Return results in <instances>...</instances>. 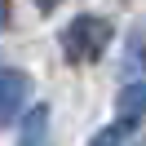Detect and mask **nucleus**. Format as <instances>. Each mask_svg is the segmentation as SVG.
I'll return each instance as SVG.
<instances>
[{
	"instance_id": "39448f33",
	"label": "nucleus",
	"mask_w": 146,
	"mask_h": 146,
	"mask_svg": "<svg viewBox=\"0 0 146 146\" xmlns=\"http://www.w3.org/2000/svg\"><path fill=\"white\" fill-rule=\"evenodd\" d=\"M128 128H133V119H115V124L98 128V133L89 137V146H124L128 142Z\"/></svg>"
},
{
	"instance_id": "7ed1b4c3",
	"label": "nucleus",
	"mask_w": 146,
	"mask_h": 146,
	"mask_svg": "<svg viewBox=\"0 0 146 146\" xmlns=\"http://www.w3.org/2000/svg\"><path fill=\"white\" fill-rule=\"evenodd\" d=\"M49 106H27L18 124V146H49Z\"/></svg>"
},
{
	"instance_id": "0eeeda50",
	"label": "nucleus",
	"mask_w": 146,
	"mask_h": 146,
	"mask_svg": "<svg viewBox=\"0 0 146 146\" xmlns=\"http://www.w3.org/2000/svg\"><path fill=\"white\" fill-rule=\"evenodd\" d=\"M36 5H53V0H36Z\"/></svg>"
},
{
	"instance_id": "423d86ee",
	"label": "nucleus",
	"mask_w": 146,
	"mask_h": 146,
	"mask_svg": "<svg viewBox=\"0 0 146 146\" xmlns=\"http://www.w3.org/2000/svg\"><path fill=\"white\" fill-rule=\"evenodd\" d=\"M5 22H9V5L0 0V31H5Z\"/></svg>"
},
{
	"instance_id": "20e7f679",
	"label": "nucleus",
	"mask_w": 146,
	"mask_h": 146,
	"mask_svg": "<svg viewBox=\"0 0 146 146\" xmlns=\"http://www.w3.org/2000/svg\"><path fill=\"white\" fill-rule=\"evenodd\" d=\"M146 115V84H124L119 89V119H142Z\"/></svg>"
},
{
	"instance_id": "f257e3e1",
	"label": "nucleus",
	"mask_w": 146,
	"mask_h": 146,
	"mask_svg": "<svg viewBox=\"0 0 146 146\" xmlns=\"http://www.w3.org/2000/svg\"><path fill=\"white\" fill-rule=\"evenodd\" d=\"M106 44H111V22L98 18V13H80V18H71L62 27V53L71 62H89Z\"/></svg>"
},
{
	"instance_id": "f03ea898",
	"label": "nucleus",
	"mask_w": 146,
	"mask_h": 146,
	"mask_svg": "<svg viewBox=\"0 0 146 146\" xmlns=\"http://www.w3.org/2000/svg\"><path fill=\"white\" fill-rule=\"evenodd\" d=\"M27 98H31V75L18 66H0V128L27 111Z\"/></svg>"
}]
</instances>
